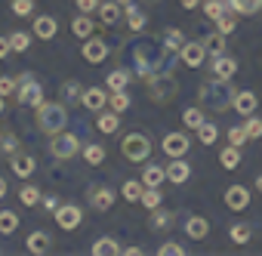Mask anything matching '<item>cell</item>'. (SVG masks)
I'll use <instances>...</instances> for the list:
<instances>
[{"label":"cell","mask_w":262,"mask_h":256,"mask_svg":"<svg viewBox=\"0 0 262 256\" xmlns=\"http://www.w3.org/2000/svg\"><path fill=\"white\" fill-rule=\"evenodd\" d=\"M179 53L167 50L164 44H136L133 47V65L139 77H155V74H173Z\"/></svg>","instance_id":"obj_1"},{"label":"cell","mask_w":262,"mask_h":256,"mask_svg":"<svg viewBox=\"0 0 262 256\" xmlns=\"http://www.w3.org/2000/svg\"><path fill=\"white\" fill-rule=\"evenodd\" d=\"M234 83L231 77H207L198 90V99H201V108H210V111H228L231 102H234Z\"/></svg>","instance_id":"obj_2"},{"label":"cell","mask_w":262,"mask_h":256,"mask_svg":"<svg viewBox=\"0 0 262 256\" xmlns=\"http://www.w3.org/2000/svg\"><path fill=\"white\" fill-rule=\"evenodd\" d=\"M37 126H40V133H47V136L62 133L65 126H68V111H65V105L43 99V102L37 105Z\"/></svg>","instance_id":"obj_3"},{"label":"cell","mask_w":262,"mask_h":256,"mask_svg":"<svg viewBox=\"0 0 262 256\" xmlns=\"http://www.w3.org/2000/svg\"><path fill=\"white\" fill-rule=\"evenodd\" d=\"M145 93L155 105H170L179 96V83L173 74H155V77H145Z\"/></svg>","instance_id":"obj_4"},{"label":"cell","mask_w":262,"mask_h":256,"mask_svg":"<svg viewBox=\"0 0 262 256\" xmlns=\"http://www.w3.org/2000/svg\"><path fill=\"white\" fill-rule=\"evenodd\" d=\"M120 152L126 161H133V164H145L148 155H151V136L145 133H126L120 139Z\"/></svg>","instance_id":"obj_5"},{"label":"cell","mask_w":262,"mask_h":256,"mask_svg":"<svg viewBox=\"0 0 262 256\" xmlns=\"http://www.w3.org/2000/svg\"><path fill=\"white\" fill-rule=\"evenodd\" d=\"M16 80H19V83H16V99H19L22 105L37 108V105L43 102V87H40V80H37L34 74H19Z\"/></svg>","instance_id":"obj_6"},{"label":"cell","mask_w":262,"mask_h":256,"mask_svg":"<svg viewBox=\"0 0 262 256\" xmlns=\"http://www.w3.org/2000/svg\"><path fill=\"white\" fill-rule=\"evenodd\" d=\"M80 148H83V145H80V139H77L74 133H65V130H62V133H56V136H53V142H50V155H53L56 161H71L74 155H80Z\"/></svg>","instance_id":"obj_7"},{"label":"cell","mask_w":262,"mask_h":256,"mask_svg":"<svg viewBox=\"0 0 262 256\" xmlns=\"http://www.w3.org/2000/svg\"><path fill=\"white\" fill-rule=\"evenodd\" d=\"M80 222H83V210H80L77 204H59V210H56V225H62L65 231H74Z\"/></svg>","instance_id":"obj_8"},{"label":"cell","mask_w":262,"mask_h":256,"mask_svg":"<svg viewBox=\"0 0 262 256\" xmlns=\"http://www.w3.org/2000/svg\"><path fill=\"white\" fill-rule=\"evenodd\" d=\"M179 59H182L188 68H201L204 59H207V50H204V44H198V40H185L182 50H179Z\"/></svg>","instance_id":"obj_9"},{"label":"cell","mask_w":262,"mask_h":256,"mask_svg":"<svg viewBox=\"0 0 262 256\" xmlns=\"http://www.w3.org/2000/svg\"><path fill=\"white\" fill-rule=\"evenodd\" d=\"M161 148H164L167 158H182L188 152V136L185 133H167L164 142H161Z\"/></svg>","instance_id":"obj_10"},{"label":"cell","mask_w":262,"mask_h":256,"mask_svg":"<svg viewBox=\"0 0 262 256\" xmlns=\"http://www.w3.org/2000/svg\"><path fill=\"white\" fill-rule=\"evenodd\" d=\"M111 204H114V191L108 185H93L90 188V207L93 210L105 213V210H111Z\"/></svg>","instance_id":"obj_11"},{"label":"cell","mask_w":262,"mask_h":256,"mask_svg":"<svg viewBox=\"0 0 262 256\" xmlns=\"http://www.w3.org/2000/svg\"><path fill=\"white\" fill-rule=\"evenodd\" d=\"M225 204H228V210H234V213L247 210V204H250L247 185H228V188H225Z\"/></svg>","instance_id":"obj_12"},{"label":"cell","mask_w":262,"mask_h":256,"mask_svg":"<svg viewBox=\"0 0 262 256\" xmlns=\"http://www.w3.org/2000/svg\"><path fill=\"white\" fill-rule=\"evenodd\" d=\"M83 59H86L90 65H99V62L108 59V47H105L99 37H86V44H83Z\"/></svg>","instance_id":"obj_13"},{"label":"cell","mask_w":262,"mask_h":256,"mask_svg":"<svg viewBox=\"0 0 262 256\" xmlns=\"http://www.w3.org/2000/svg\"><path fill=\"white\" fill-rule=\"evenodd\" d=\"M80 102H83L86 111H96V114H99V111H105V105H108V93L99 90V87H90V90H83V99H80Z\"/></svg>","instance_id":"obj_14"},{"label":"cell","mask_w":262,"mask_h":256,"mask_svg":"<svg viewBox=\"0 0 262 256\" xmlns=\"http://www.w3.org/2000/svg\"><path fill=\"white\" fill-rule=\"evenodd\" d=\"M231 108H234L237 114L250 117V114L259 108V99H256V93H250V90H241V93H234V102H231Z\"/></svg>","instance_id":"obj_15"},{"label":"cell","mask_w":262,"mask_h":256,"mask_svg":"<svg viewBox=\"0 0 262 256\" xmlns=\"http://www.w3.org/2000/svg\"><path fill=\"white\" fill-rule=\"evenodd\" d=\"M188 176H191V167H188L182 158H170V167H167V179H170L173 185H185V182H188Z\"/></svg>","instance_id":"obj_16"},{"label":"cell","mask_w":262,"mask_h":256,"mask_svg":"<svg viewBox=\"0 0 262 256\" xmlns=\"http://www.w3.org/2000/svg\"><path fill=\"white\" fill-rule=\"evenodd\" d=\"M10 167H13V173H16V176H22V179H25V176H31V173H34L37 161H34L31 155H25V152H16V155L10 158Z\"/></svg>","instance_id":"obj_17"},{"label":"cell","mask_w":262,"mask_h":256,"mask_svg":"<svg viewBox=\"0 0 262 256\" xmlns=\"http://www.w3.org/2000/svg\"><path fill=\"white\" fill-rule=\"evenodd\" d=\"M25 247H28V253H34V256H43V253H50V247H53V238H50L47 231H31V234H28V241H25Z\"/></svg>","instance_id":"obj_18"},{"label":"cell","mask_w":262,"mask_h":256,"mask_svg":"<svg viewBox=\"0 0 262 256\" xmlns=\"http://www.w3.org/2000/svg\"><path fill=\"white\" fill-rule=\"evenodd\" d=\"M185 234H188L191 241H204V238L210 234V222H207L204 216H188V222H185Z\"/></svg>","instance_id":"obj_19"},{"label":"cell","mask_w":262,"mask_h":256,"mask_svg":"<svg viewBox=\"0 0 262 256\" xmlns=\"http://www.w3.org/2000/svg\"><path fill=\"white\" fill-rule=\"evenodd\" d=\"M56 19L53 16H37L34 19V37H40V40H53L56 37Z\"/></svg>","instance_id":"obj_20"},{"label":"cell","mask_w":262,"mask_h":256,"mask_svg":"<svg viewBox=\"0 0 262 256\" xmlns=\"http://www.w3.org/2000/svg\"><path fill=\"white\" fill-rule=\"evenodd\" d=\"M142 191H145V182H142V179H126V182L120 185V195H123V201H129V204H139V201H142Z\"/></svg>","instance_id":"obj_21"},{"label":"cell","mask_w":262,"mask_h":256,"mask_svg":"<svg viewBox=\"0 0 262 256\" xmlns=\"http://www.w3.org/2000/svg\"><path fill=\"white\" fill-rule=\"evenodd\" d=\"M93 31H96V22H93L86 13H80L77 19H71V34H74V37H83V40H86V37H93Z\"/></svg>","instance_id":"obj_22"},{"label":"cell","mask_w":262,"mask_h":256,"mask_svg":"<svg viewBox=\"0 0 262 256\" xmlns=\"http://www.w3.org/2000/svg\"><path fill=\"white\" fill-rule=\"evenodd\" d=\"M234 71H237V62L231 59V56H213V74L216 77H234Z\"/></svg>","instance_id":"obj_23"},{"label":"cell","mask_w":262,"mask_h":256,"mask_svg":"<svg viewBox=\"0 0 262 256\" xmlns=\"http://www.w3.org/2000/svg\"><path fill=\"white\" fill-rule=\"evenodd\" d=\"M201 44H204L207 56H222V53H225V34H222V31H210Z\"/></svg>","instance_id":"obj_24"},{"label":"cell","mask_w":262,"mask_h":256,"mask_svg":"<svg viewBox=\"0 0 262 256\" xmlns=\"http://www.w3.org/2000/svg\"><path fill=\"white\" fill-rule=\"evenodd\" d=\"M16 152H22V142H19V136H16V133H10V130H0V155L13 158Z\"/></svg>","instance_id":"obj_25"},{"label":"cell","mask_w":262,"mask_h":256,"mask_svg":"<svg viewBox=\"0 0 262 256\" xmlns=\"http://www.w3.org/2000/svg\"><path fill=\"white\" fill-rule=\"evenodd\" d=\"M96 126L105 136H111V133H117V126H120V114L117 111H99V123Z\"/></svg>","instance_id":"obj_26"},{"label":"cell","mask_w":262,"mask_h":256,"mask_svg":"<svg viewBox=\"0 0 262 256\" xmlns=\"http://www.w3.org/2000/svg\"><path fill=\"white\" fill-rule=\"evenodd\" d=\"M164 179H167V167H158V164H148V167H145V173H142L145 188H158Z\"/></svg>","instance_id":"obj_27"},{"label":"cell","mask_w":262,"mask_h":256,"mask_svg":"<svg viewBox=\"0 0 262 256\" xmlns=\"http://www.w3.org/2000/svg\"><path fill=\"white\" fill-rule=\"evenodd\" d=\"M120 253V244L114 238H96L93 241V256H117Z\"/></svg>","instance_id":"obj_28"},{"label":"cell","mask_w":262,"mask_h":256,"mask_svg":"<svg viewBox=\"0 0 262 256\" xmlns=\"http://www.w3.org/2000/svg\"><path fill=\"white\" fill-rule=\"evenodd\" d=\"M228 10L237 16H253L262 10V0H228Z\"/></svg>","instance_id":"obj_29"},{"label":"cell","mask_w":262,"mask_h":256,"mask_svg":"<svg viewBox=\"0 0 262 256\" xmlns=\"http://www.w3.org/2000/svg\"><path fill=\"white\" fill-rule=\"evenodd\" d=\"M123 13H126V25L133 28V31H142V28H145V22H148V19H145V13H142L136 4H126V7H123Z\"/></svg>","instance_id":"obj_30"},{"label":"cell","mask_w":262,"mask_h":256,"mask_svg":"<svg viewBox=\"0 0 262 256\" xmlns=\"http://www.w3.org/2000/svg\"><path fill=\"white\" fill-rule=\"evenodd\" d=\"M99 19L105 25H117L120 22V4H117V0H111V4H99Z\"/></svg>","instance_id":"obj_31"},{"label":"cell","mask_w":262,"mask_h":256,"mask_svg":"<svg viewBox=\"0 0 262 256\" xmlns=\"http://www.w3.org/2000/svg\"><path fill=\"white\" fill-rule=\"evenodd\" d=\"M161 44H164L167 50H173V53H179V50H182V44H185V34H182L179 28H167V31L161 34Z\"/></svg>","instance_id":"obj_32"},{"label":"cell","mask_w":262,"mask_h":256,"mask_svg":"<svg viewBox=\"0 0 262 256\" xmlns=\"http://www.w3.org/2000/svg\"><path fill=\"white\" fill-rule=\"evenodd\" d=\"M133 80V74H129L126 68H114L111 74H108V90L114 93V90H126V83Z\"/></svg>","instance_id":"obj_33"},{"label":"cell","mask_w":262,"mask_h":256,"mask_svg":"<svg viewBox=\"0 0 262 256\" xmlns=\"http://www.w3.org/2000/svg\"><path fill=\"white\" fill-rule=\"evenodd\" d=\"M219 164H222L225 170H237V164H241V148H237V145L222 148V152H219Z\"/></svg>","instance_id":"obj_34"},{"label":"cell","mask_w":262,"mask_h":256,"mask_svg":"<svg viewBox=\"0 0 262 256\" xmlns=\"http://www.w3.org/2000/svg\"><path fill=\"white\" fill-rule=\"evenodd\" d=\"M151 213H155V216H151V228H155V231H167V228L173 225V219H176L173 210H161V207H158V210H151Z\"/></svg>","instance_id":"obj_35"},{"label":"cell","mask_w":262,"mask_h":256,"mask_svg":"<svg viewBox=\"0 0 262 256\" xmlns=\"http://www.w3.org/2000/svg\"><path fill=\"white\" fill-rule=\"evenodd\" d=\"M62 99H65V102H80V99H83V87H80L77 77L62 83Z\"/></svg>","instance_id":"obj_36"},{"label":"cell","mask_w":262,"mask_h":256,"mask_svg":"<svg viewBox=\"0 0 262 256\" xmlns=\"http://www.w3.org/2000/svg\"><path fill=\"white\" fill-rule=\"evenodd\" d=\"M80 155H83V161H86L90 167H99V164L105 161V148H102V145H96V142H93V145H83V148H80Z\"/></svg>","instance_id":"obj_37"},{"label":"cell","mask_w":262,"mask_h":256,"mask_svg":"<svg viewBox=\"0 0 262 256\" xmlns=\"http://www.w3.org/2000/svg\"><path fill=\"white\" fill-rule=\"evenodd\" d=\"M40 198H43V195H40V188H37V185H31V182H25V185L19 188V201H22L25 207H34V204H40Z\"/></svg>","instance_id":"obj_38"},{"label":"cell","mask_w":262,"mask_h":256,"mask_svg":"<svg viewBox=\"0 0 262 256\" xmlns=\"http://www.w3.org/2000/svg\"><path fill=\"white\" fill-rule=\"evenodd\" d=\"M204 13H207V19H222L225 13H228V0H207L204 4Z\"/></svg>","instance_id":"obj_39"},{"label":"cell","mask_w":262,"mask_h":256,"mask_svg":"<svg viewBox=\"0 0 262 256\" xmlns=\"http://www.w3.org/2000/svg\"><path fill=\"white\" fill-rule=\"evenodd\" d=\"M182 120H185V126H188V130H194V133H198V126L204 123V111H201V105H194V108H185V111H182Z\"/></svg>","instance_id":"obj_40"},{"label":"cell","mask_w":262,"mask_h":256,"mask_svg":"<svg viewBox=\"0 0 262 256\" xmlns=\"http://www.w3.org/2000/svg\"><path fill=\"white\" fill-rule=\"evenodd\" d=\"M198 139H201L204 145H213V142L219 139V126H216V123H207V120H204V123L198 126Z\"/></svg>","instance_id":"obj_41"},{"label":"cell","mask_w":262,"mask_h":256,"mask_svg":"<svg viewBox=\"0 0 262 256\" xmlns=\"http://www.w3.org/2000/svg\"><path fill=\"white\" fill-rule=\"evenodd\" d=\"M19 225V216L13 210H0V234H13Z\"/></svg>","instance_id":"obj_42"},{"label":"cell","mask_w":262,"mask_h":256,"mask_svg":"<svg viewBox=\"0 0 262 256\" xmlns=\"http://www.w3.org/2000/svg\"><path fill=\"white\" fill-rule=\"evenodd\" d=\"M108 105H111V111L123 114V111L129 108V96H126V90H114V93H111V99H108Z\"/></svg>","instance_id":"obj_43"},{"label":"cell","mask_w":262,"mask_h":256,"mask_svg":"<svg viewBox=\"0 0 262 256\" xmlns=\"http://www.w3.org/2000/svg\"><path fill=\"white\" fill-rule=\"evenodd\" d=\"M10 44H13V53H25L31 47V34L28 31H13L10 34Z\"/></svg>","instance_id":"obj_44"},{"label":"cell","mask_w":262,"mask_h":256,"mask_svg":"<svg viewBox=\"0 0 262 256\" xmlns=\"http://www.w3.org/2000/svg\"><path fill=\"white\" fill-rule=\"evenodd\" d=\"M250 238H253V231H250L247 222H231V241L234 244H247Z\"/></svg>","instance_id":"obj_45"},{"label":"cell","mask_w":262,"mask_h":256,"mask_svg":"<svg viewBox=\"0 0 262 256\" xmlns=\"http://www.w3.org/2000/svg\"><path fill=\"white\" fill-rule=\"evenodd\" d=\"M234 16H237V13H225L222 19H216V31H222V34L228 37V34L237 28V19H234Z\"/></svg>","instance_id":"obj_46"},{"label":"cell","mask_w":262,"mask_h":256,"mask_svg":"<svg viewBox=\"0 0 262 256\" xmlns=\"http://www.w3.org/2000/svg\"><path fill=\"white\" fill-rule=\"evenodd\" d=\"M161 201H164V195H161L158 188H145V191H142V201H139V204H145L148 210H158V207H161Z\"/></svg>","instance_id":"obj_47"},{"label":"cell","mask_w":262,"mask_h":256,"mask_svg":"<svg viewBox=\"0 0 262 256\" xmlns=\"http://www.w3.org/2000/svg\"><path fill=\"white\" fill-rule=\"evenodd\" d=\"M247 139H250V136H247V126H231V130H228V142H231V145L241 148Z\"/></svg>","instance_id":"obj_48"},{"label":"cell","mask_w":262,"mask_h":256,"mask_svg":"<svg viewBox=\"0 0 262 256\" xmlns=\"http://www.w3.org/2000/svg\"><path fill=\"white\" fill-rule=\"evenodd\" d=\"M244 126H247V136H250V139H259V136H262V117H253V114H250Z\"/></svg>","instance_id":"obj_49"},{"label":"cell","mask_w":262,"mask_h":256,"mask_svg":"<svg viewBox=\"0 0 262 256\" xmlns=\"http://www.w3.org/2000/svg\"><path fill=\"white\" fill-rule=\"evenodd\" d=\"M158 253H161V256H185L188 250H185L182 244H176V241H167V244H164V247H161Z\"/></svg>","instance_id":"obj_50"},{"label":"cell","mask_w":262,"mask_h":256,"mask_svg":"<svg viewBox=\"0 0 262 256\" xmlns=\"http://www.w3.org/2000/svg\"><path fill=\"white\" fill-rule=\"evenodd\" d=\"M13 13L16 16H31L34 13V0H13Z\"/></svg>","instance_id":"obj_51"},{"label":"cell","mask_w":262,"mask_h":256,"mask_svg":"<svg viewBox=\"0 0 262 256\" xmlns=\"http://www.w3.org/2000/svg\"><path fill=\"white\" fill-rule=\"evenodd\" d=\"M16 83H19L16 77H0V96H4V99L13 96V93H16Z\"/></svg>","instance_id":"obj_52"},{"label":"cell","mask_w":262,"mask_h":256,"mask_svg":"<svg viewBox=\"0 0 262 256\" xmlns=\"http://www.w3.org/2000/svg\"><path fill=\"white\" fill-rule=\"evenodd\" d=\"M74 4H77V10H80V13H86V16H90V13H96V10H99L102 0H74Z\"/></svg>","instance_id":"obj_53"},{"label":"cell","mask_w":262,"mask_h":256,"mask_svg":"<svg viewBox=\"0 0 262 256\" xmlns=\"http://www.w3.org/2000/svg\"><path fill=\"white\" fill-rule=\"evenodd\" d=\"M40 204H43V210H47V213H56V210H59V198H56V195H43V198H40Z\"/></svg>","instance_id":"obj_54"},{"label":"cell","mask_w":262,"mask_h":256,"mask_svg":"<svg viewBox=\"0 0 262 256\" xmlns=\"http://www.w3.org/2000/svg\"><path fill=\"white\" fill-rule=\"evenodd\" d=\"M13 53V44H10V37H0V59H7Z\"/></svg>","instance_id":"obj_55"},{"label":"cell","mask_w":262,"mask_h":256,"mask_svg":"<svg viewBox=\"0 0 262 256\" xmlns=\"http://www.w3.org/2000/svg\"><path fill=\"white\" fill-rule=\"evenodd\" d=\"M120 253H123V256H139L142 247H126V250H120Z\"/></svg>","instance_id":"obj_56"},{"label":"cell","mask_w":262,"mask_h":256,"mask_svg":"<svg viewBox=\"0 0 262 256\" xmlns=\"http://www.w3.org/2000/svg\"><path fill=\"white\" fill-rule=\"evenodd\" d=\"M179 4H182V7H185V10H194V7H198V4H201V0H179Z\"/></svg>","instance_id":"obj_57"},{"label":"cell","mask_w":262,"mask_h":256,"mask_svg":"<svg viewBox=\"0 0 262 256\" xmlns=\"http://www.w3.org/2000/svg\"><path fill=\"white\" fill-rule=\"evenodd\" d=\"M4 195H7V179L0 176V198H4Z\"/></svg>","instance_id":"obj_58"},{"label":"cell","mask_w":262,"mask_h":256,"mask_svg":"<svg viewBox=\"0 0 262 256\" xmlns=\"http://www.w3.org/2000/svg\"><path fill=\"white\" fill-rule=\"evenodd\" d=\"M256 191H259V195H262V173H259V176H256Z\"/></svg>","instance_id":"obj_59"},{"label":"cell","mask_w":262,"mask_h":256,"mask_svg":"<svg viewBox=\"0 0 262 256\" xmlns=\"http://www.w3.org/2000/svg\"><path fill=\"white\" fill-rule=\"evenodd\" d=\"M4 108H7V102H4V96H0V114H4Z\"/></svg>","instance_id":"obj_60"},{"label":"cell","mask_w":262,"mask_h":256,"mask_svg":"<svg viewBox=\"0 0 262 256\" xmlns=\"http://www.w3.org/2000/svg\"><path fill=\"white\" fill-rule=\"evenodd\" d=\"M117 4H120V7H126V4H133V0H117Z\"/></svg>","instance_id":"obj_61"}]
</instances>
